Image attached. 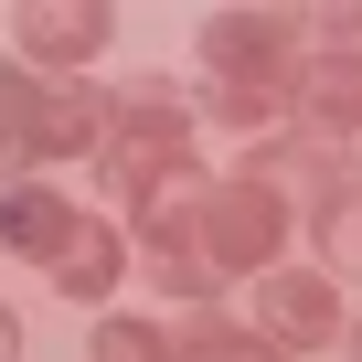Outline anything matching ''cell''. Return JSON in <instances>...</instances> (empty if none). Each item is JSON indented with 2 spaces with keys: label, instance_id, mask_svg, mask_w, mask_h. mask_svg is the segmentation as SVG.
Wrapping results in <instances>:
<instances>
[{
  "label": "cell",
  "instance_id": "30bf717a",
  "mask_svg": "<svg viewBox=\"0 0 362 362\" xmlns=\"http://www.w3.org/2000/svg\"><path fill=\"white\" fill-rule=\"evenodd\" d=\"M330 256L362 277V192H341V203H330Z\"/></svg>",
  "mask_w": 362,
  "mask_h": 362
},
{
  "label": "cell",
  "instance_id": "52a82bcc",
  "mask_svg": "<svg viewBox=\"0 0 362 362\" xmlns=\"http://www.w3.org/2000/svg\"><path fill=\"white\" fill-rule=\"evenodd\" d=\"M267 309H277V330H298V341H309V330H330V298H320V288H298V277H288V288H267Z\"/></svg>",
  "mask_w": 362,
  "mask_h": 362
},
{
  "label": "cell",
  "instance_id": "8fae6325",
  "mask_svg": "<svg viewBox=\"0 0 362 362\" xmlns=\"http://www.w3.org/2000/svg\"><path fill=\"white\" fill-rule=\"evenodd\" d=\"M96 362H160V341H149V330H107V341H96Z\"/></svg>",
  "mask_w": 362,
  "mask_h": 362
},
{
  "label": "cell",
  "instance_id": "277c9868",
  "mask_svg": "<svg viewBox=\"0 0 362 362\" xmlns=\"http://www.w3.org/2000/svg\"><path fill=\"white\" fill-rule=\"evenodd\" d=\"M309 117H320V128H351V117H362V75H351V64H320V75H309Z\"/></svg>",
  "mask_w": 362,
  "mask_h": 362
},
{
  "label": "cell",
  "instance_id": "7c38bea8",
  "mask_svg": "<svg viewBox=\"0 0 362 362\" xmlns=\"http://www.w3.org/2000/svg\"><path fill=\"white\" fill-rule=\"evenodd\" d=\"M181 362H277V351H256V341H192Z\"/></svg>",
  "mask_w": 362,
  "mask_h": 362
},
{
  "label": "cell",
  "instance_id": "4fadbf2b",
  "mask_svg": "<svg viewBox=\"0 0 362 362\" xmlns=\"http://www.w3.org/2000/svg\"><path fill=\"white\" fill-rule=\"evenodd\" d=\"M0 362H11V320H0Z\"/></svg>",
  "mask_w": 362,
  "mask_h": 362
},
{
  "label": "cell",
  "instance_id": "ba28073f",
  "mask_svg": "<svg viewBox=\"0 0 362 362\" xmlns=\"http://www.w3.org/2000/svg\"><path fill=\"white\" fill-rule=\"evenodd\" d=\"M33 128H43L33 86H22V75H0V149H33Z\"/></svg>",
  "mask_w": 362,
  "mask_h": 362
},
{
  "label": "cell",
  "instance_id": "8992f818",
  "mask_svg": "<svg viewBox=\"0 0 362 362\" xmlns=\"http://www.w3.org/2000/svg\"><path fill=\"white\" fill-rule=\"evenodd\" d=\"M214 64H277V22H224L214 33Z\"/></svg>",
  "mask_w": 362,
  "mask_h": 362
},
{
  "label": "cell",
  "instance_id": "5b68a950",
  "mask_svg": "<svg viewBox=\"0 0 362 362\" xmlns=\"http://www.w3.org/2000/svg\"><path fill=\"white\" fill-rule=\"evenodd\" d=\"M54 267H64V288H75V298H96V288L117 277V245H107V235H75V245H64Z\"/></svg>",
  "mask_w": 362,
  "mask_h": 362
},
{
  "label": "cell",
  "instance_id": "9c48e42d",
  "mask_svg": "<svg viewBox=\"0 0 362 362\" xmlns=\"http://www.w3.org/2000/svg\"><path fill=\"white\" fill-rule=\"evenodd\" d=\"M75 139H96V107H43V128H33V149H75Z\"/></svg>",
  "mask_w": 362,
  "mask_h": 362
},
{
  "label": "cell",
  "instance_id": "7a4b0ae2",
  "mask_svg": "<svg viewBox=\"0 0 362 362\" xmlns=\"http://www.w3.org/2000/svg\"><path fill=\"white\" fill-rule=\"evenodd\" d=\"M22 33H33V54H43V64H75V54H96V33H107V22H96V11H33Z\"/></svg>",
  "mask_w": 362,
  "mask_h": 362
},
{
  "label": "cell",
  "instance_id": "3957f363",
  "mask_svg": "<svg viewBox=\"0 0 362 362\" xmlns=\"http://www.w3.org/2000/svg\"><path fill=\"white\" fill-rule=\"evenodd\" d=\"M11 245H33V256H64V245H75V214H64L54 192H22V203H11Z\"/></svg>",
  "mask_w": 362,
  "mask_h": 362
},
{
  "label": "cell",
  "instance_id": "6da1fadb",
  "mask_svg": "<svg viewBox=\"0 0 362 362\" xmlns=\"http://www.w3.org/2000/svg\"><path fill=\"white\" fill-rule=\"evenodd\" d=\"M203 235H214V256H224V267H245V256H267V245H277V203H267V192H214Z\"/></svg>",
  "mask_w": 362,
  "mask_h": 362
}]
</instances>
